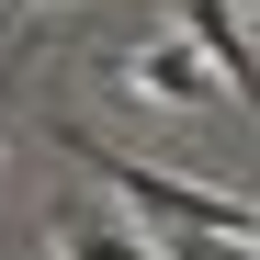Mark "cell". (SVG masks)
<instances>
[{
  "label": "cell",
  "instance_id": "obj_5",
  "mask_svg": "<svg viewBox=\"0 0 260 260\" xmlns=\"http://www.w3.org/2000/svg\"><path fill=\"white\" fill-rule=\"evenodd\" d=\"M0 12H34V0H0Z\"/></svg>",
  "mask_w": 260,
  "mask_h": 260
},
{
  "label": "cell",
  "instance_id": "obj_4",
  "mask_svg": "<svg viewBox=\"0 0 260 260\" xmlns=\"http://www.w3.org/2000/svg\"><path fill=\"white\" fill-rule=\"evenodd\" d=\"M57 260H158V249H147V238H124V226H68Z\"/></svg>",
  "mask_w": 260,
  "mask_h": 260
},
{
  "label": "cell",
  "instance_id": "obj_6",
  "mask_svg": "<svg viewBox=\"0 0 260 260\" xmlns=\"http://www.w3.org/2000/svg\"><path fill=\"white\" fill-rule=\"evenodd\" d=\"M249 249H260V238H249Z\"/></svg>",
  "mask_w": 260,
  "mask_h": 260
},
{
  "label": "cell",
  "instance_id": "obj_2",
  "mask_svg": "<svg viewBox=\"0 0 260 260\" xmlns=\"http://www.w3.org/2000/svg\"><path fill=\"white\" fill-rule=\"evenodd\" d=\"M181 34H204V57L226 68V91L260 113V57H249V34H238V12H226V0H181Z\"/></svg>",
  "mask_w": 260,
  "mask_h": 260
},
{
  "label": "cell",
  "instance_id": "obj_1",
  "mask_svg": "<svg viewBox=\"0 0 260 260\" xmlns=\"http://www.w3.org/2000/svg\"><path fill=\"white\" fill-rule=\"evenodd\" d=\"M68 158H91L102 181H113L124 204H136L147 226H170V238H260V215H249L238 192H204V181H170V170H147L136 147H102V136H79V124H68Z\"/></svg>",
  "mask_w": 260,
  "mask_h": 260
},
{
  "label": "cell",
  "instance_id": "obj_3",
  "mask_svg": "<svg viewBox=\"0 0 260 260\" xmlns=\"http://www.w3.org/2000/svg\"><path fill=\"white\" fill-rule=\"evenodd\" d=\"M124 79H136L147 102H215V79H204V34H170V46H147Z\"/></svg>",
  "mask_w": 260,
  "mask_h": 260
}]
</instances>
